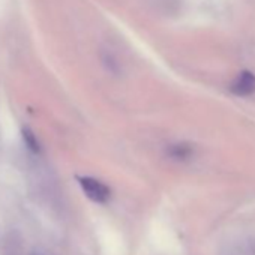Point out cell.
Segmentation results:
<instances>
[{
	"mask_svg": "<svg viewBox=\"0 0 255 255\" xmlns=\"http://www.w3.org/2000/svg\"><path fill=\"white\" fill-rule=\"evenodd\" d=\"M191 153H192V149L188 144H174L170 149V155L174 159H186L191 156Z\"/></svg>",
	"mask_w": 255,
	"mask_h": 255,
	"instance_id": "4",
	"label": "cell"
},
{
	"mask_svg": "<svg viewBox=\"0 0 255 255\" xmlns=\"http://www.w3.org/2000/svg\"><path fill=\"white\" fill-rule=\"evenodd\" d=\"M231 92L239 96H248L255 93V75L249 71L240 72L231 84Z\"/></svg>",
	"mask_w": 255,
	"mask_h": 255,
	"instance_id": "2",
	"label": "cell"
},
{
	"mask_svg": "<svg viewBox=\"0 0 255 255\" xmlns=\"http://www.w3.org/2000/svg\"><path fill=\"white\" fill-rule=\"evenodd\" d=\"M21 135H23V140H24L26 146H27L33 153H39L41 146H39V141H38L36 135L32 132V129H29V128H23Z\"/></svg>",
	"mask_w": 255,
	"mask_h": 255,
	"instance_id": "3",
	"label": "cell"
},
{
	"mask_svg": "<svg viewBox=\"0 0 255 255\" xmlns=\"http://www.w3.org/2000/svg\"><path fill=\"white\" fill-rule=\"evenodd\" d=\"M78 183H80L83 192L86 194V197L90 198L95 203L105 204L111 197L110 188L105 183H102L101 180H98V179H93V177H89V176L78 177Z\"/></svg>",
	"mask_w": 255,
	"mask_h": 255,
	"instance_id": "1",
	"label": "cell"
},
{
	"mask_svg": "<svg viewBox=\"0 0 255 255\" xmlns=\"http://www.w3.org/2000/svg\"><path fill=\"white\" fill-rule=\"evenodd\" d=\"M236 255H255V237L248 239L239 249Z\"/></svg>",
	"mask_w": 255,
	"mask_h": 255,
	"instance_id": "5",
	"label": "cell"
}]
</instances>
